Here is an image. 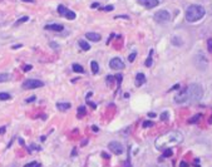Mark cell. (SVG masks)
Here are the masks:
<instances>
[{
    "label": "cell",
    "mask_w": 212,
    "mask_h": 167,
    "mask_svg": "<svg viewBox=\"0 0 212 167\" xmlns=\"http://www.w3.org/2000/svg\"><path fill=\"white\" fill-rule=\"evenodd\" d=\"M203 96V89L200 84H191L186 87L181 93H178L175 97V102L178 104H186V103H195L198 102Z\"/></svg>",
    "instance_id": "6da1fadb"
},
{
    "label": "cell",
    "mask_w": 212,
    "mask_h": 167,
    "mask_svg": "<svg viewBox=\"0 0 212 167\" xmlns=\"http://www.w3.org/2000/svg\"><path fill=\"white\" fill-rule=\"evenodd\" d=\"M183 141V136L178 131H171L156 140V147L157 150H167L173 146H177Z\"/></svg>",
    "instance_id": "7a4b0ae2"
},
{
    "label": "cell",
    "mask_w": 212,
    "mask_h": 167,
    "mask_svg": "<svg viewBox=\"0 0 212 167\" xmlns=\"http://www.w3.org/2000/svg\"><path fill=\"white\" fill-rule=\"evenodd\" d=\"M206 14V10L203 6L201 5H189L186 10V20L189 22V23H195V22H198L200 19L205 16Z\"/></svg>",
    "instance_id": "3957f363"
},
{
    "label": "cell",
    "mask_w": 212,
    "mask_h": 167,
    "mask_svg": "<svg viewBox=\"0 0 212 167\" xmlns=\"http://www.w3.org/2000/svg\"><path fill=\"white\" fill-rule=\"evenodd\" d=\"M43 86H44V83L39 79H27L22 87L24 89H35V88H40Z\"/></svg>",
    "instance_id": "277c9868"
},
{
    "label": "cell",
    "mask_w": 212,
    "mask_h": 167,
    "mask_svg": "<svg viewBox=\"0 0 212 167\" xmlns=\"http://www.w3.org/2000/svg\"><path fill=\"white\" fill-rule=\"evenodd\" d=\"M171 19V15L167 10H158L156 14H155V20L157 23H166Z\"/></svg>",
    "instance_id": "5b68a950"
},
{
    "label": "cell",
    "mask_w": 212,
    "mask_h": 167,
    "mask_svg": "<svg viewBox=\"0 0 212 167\" xmlns=\"http://www.w3.org/2000/svg\"><path fill=\"white\" fill-rule=\"evenodd\" d=\"M58 13H59L60 15H63V16H65L67 19H69V20L75 19V13L72 11V10H69V9H68L67 6H64V5H59V6H58Z\"/></svg>",
    "instance_id": "8992f818"
},
{
    "label": "cell",
    "mask_w": 212,
    "mask_h": 167,
    "mask_svg": "<svg viewBox=\"0 0 212 167\" xmlns=\"http://www.w3.org/2000/svg\"><path fill=\"white\" fill-rule=\"evenodd\" d=\"M108 147H109V150L114 155H122L123 153V146L118 141H112V142H109Z\"/></svg>",
    "instance_id": "52a82bcc"
},
{
    "label": "cell",
    "mask_w": 212,
    "mask_h": 167,
    "mask_svg": "<svg viewBox=\"0 0 212 167\" xmlns=\"http://www.w3.org/2000/svg\"><path fill=\"white\" fill-rule=\"evenodd\" d=\"M109 67H110L112 69H117V70H119V69H123V68H124V63H123V61L119 59V58H113V59H110V62H109Z\"/></svg>",
    "instance_id": "ba28073f"
},
{
    "label": "cell",
    "mask_w": 212,
    "mask_h": 167,
    "mask_svg": "<svg viewBox=\"0 0 212 167\" xmlns=\"http://www.w3.org/2000/svg\"><path fill=\"white\" fill-rule=\"evenodd\" d=\"M138 3L143 6H146L147 9H152V8H155L158 5V0H138Z\"/></svg>",
    "instance_id": "9c48e42d"
},
{
    "label": "cell",
    "mask_w": 212,
    "mask_h": 167,
    "mask_svg": "<svg viewBox=\"0 0 212 167\" xmlns=\"http://www.w3.org/2000/svg\"><path fill=\"white\" fill-rule=\"evenodd\" d=\"M144 82H146V76L143 73H138L136 76V82H134V84H136L137 87H141Z\"/></svg>",
    "instance_id": "30bf717a"
},
{
    "label": "cell",
    "mask_w": 212,
    "mask_h": 167,
    "mask_svg": "<svg viewBox=\"0 0 212 167\" xmlns=\"http://www.w3.org/2000/svg\"><path fill=\"white\" fill-rule=\"evenodd\" d=\"M45 29L54 30V31H62L64 29V27L62 24H48V25H45Z\"/></svg>",
    "instance_id": "8fae6325"
},
{
    "label": "cell",
    "mask_w": 212,
    "mask_h": 167,
    "mask_svg": "<svg viewBox=\"0 0 212 167\" xmlns=\"http://www.w3.org/2000/svg\"><path fill=\"white\" fill-rule=\"evenodd\" d=\"M85 36H87V39H89L92 42H99L101 40V35L98 33H87Z\"/></svg>",
    "instance_id": "7c38bea8"
},
{
    "label": "cell",
    "mask_w": 212,
    "mask_h": 167,
    "mask_svg": "<svg viewBox=\"0 0 212 167\" xmlns=\"http://www.w3.org/2000/svg\"><path fill=\"white\" fill-rule=\"evenodd\" d=\"M56 107H58V109L59 111H68L70 107H72V104L70 103H56Z\"/></svg>",
    "instance_id": "4fadbf2b"
},
{
    "label": "cell",
    "mask_w": 212,
    "mask_h": 167,
    "mask_svg": "<svg viewBox=\"0 0 212 167\" xmlns=\"http://www.w3.org/2000/svg\"><path fill=\"white\" fill-rule=\"evenodd\" d=\"M72 69H73V72H75V73H84V68H83L81 64H78V63H74V64L72 65Z\"/></svg>",
    "instance_id": "5bb4252c"
},
{
    "label": "cell",
    "mask_w": 212,
    "mask_h": 167,
    "mask_svg": "<svg viewBox=\"0 0 212 167\" xmlns=\"http://www.w3.org/2000/svg\"><path fill=\"white\" fill-rule=\"evenodd\" d=\"M90 68H92V73H93V74H97V73L99 72V67H98V63L95 62V61L90 62Z\"/></svg>",
    "instance_id": "9a60e30c"
},
{
    "label": "cell",
    "mask_w": 212,
    "mask_h": 167,
    "mask_svg": "<svg viewBox=\"0 0 212 167\" xmlns=\"http://www.w3.org/2000/svg\"><path fill=\"white\" fill-rule=\"evenodd\" d=\"M8 81H10V74H8V73L0 74V83H4V82H8Z\"/></svg>",
    "instance_id": "2e32d148"
},
{
    "label": "cell",
    "mask_w": 212,
    "mask_h": 167,
    "mask_svg": "<svg viewBox=\"0 0 212 167\" xmlns=\"http://www.w3.org/2000/svg\"><path fill=\"white\" fill-rule=\"evenodd\" d=\"M79 47H81L83 50H89V49H90L89 44H88L85 40H79Z\"/></svg>",
    "instance_id": "e0dca14e"
},
{
    "label": "cell",
    "mask_w": 212,
    "mask_h": 167,
    "mask_svg": "<svg viewBox=\"0 0 212 167\" xmlns=\"http://www.w3.org/2000/svg\"><path fill=\"white\" fill-rule=\"evenodd\" d=\"M10 98H11V96L9 93H0V101H8Z\"/></svg>",
    "instance_id": "ac0fdd59"
},
{
    "label": "cell",
    "mask_w": 212,
    "mask_h": 167,
    "mask_svg": "<svg viewBox=\"0 0 212 167\" xmlns=\"http://www.w3.org/2000/svg\"><path fill=\"white\" fill-rule=\"evenodd\" d=\"M172 150H171V148H167V150H164L163 151V155H162V157L163 158H166V157H169V156H172Z\"/></svg>",
    "instance_id": "d6986e66"
},
{
    "label": "cell",
    "mask_w": 212,
    "mask_h": 167,
    "mask_svg": "<svg viewBox=\"0 0 212 167\" xmlns=\"http://www.w3.org/2000/svg\"><path fill=\"white\" fill-rule=\"evenodd\" d=\"M172 43L175 44V45H177V47H180V45L182 44V42H181V39L178 38V36H173V39H172Z\"/></svg>",
    "instance_id": "ffe728a7"
},
{
    "label": "cell",
    "mask_w": 212,
    "mask_h": 167,
    "mask_svg": "<svg viewBox=\"0 0 212 167\" xmlns=\"http://www.w3.org/2000/svg\"><path fill=\"white\" fill-rule=\"evenodd\" d=\"M82 115H83V116L85 115V107H84V106H81V107L78 108V117L81 118Z\"/></svg>",
    "instance_id": "44dd1931"
},
{
    "label": "cell",
    "mask_w": 212,
    "mask_h": 167,
    "mask_svg": "<svg viewBox=\"0 0 212 167\" xmlns=\"http://www.w3.org/2000/svg\"><path fill=\"white\" fill-rule=\"evenodd\" d=\"M152 54H153V50L149 52V57H148V59L146 61V65H147V67H151V64H152Z\"/></svg>",
    "instance_id": "7402d4cb"
},
{
    "label": "cell",
    "mask_w": 212,
    "mask_h": 167,
    "mask_svg": "<svg viewBox=\"0 0 212 167\" xmlns=\"http://www.w3.org/2000/svg\"><path fill=\"white\" fill-rule=\"evenodd\" d=\"M24 167H40V163H38V162H30V163L25 165Z\"/></svg>",
    "instance_id": "603a6c76"
},
{
    "label": "cell",
    "mask_w": 212,
    "mask_h": 167,
    "mask_svg": "<svg viewBox=\"0 0 212 167\" xmlns=\"http://www.w3.org/2000/svg\"><path fill=\"white\" fill-rule=\"evenodd\" d=\"M153 124H155V123H153V122H151V121H146V122H143V127H146V128H148V127H153Z\"/></svg>",
    "instance_id": "cb8c5ba5"
},
{
    "label": "cell",
    "mask_w": 212,
    "mask_h": 167,
    "mask_svg": "<svg viewBox=\"0 0 212 167\" xmlns=\"http://www.w3.org/2000/svg\"><path fill=\"white\" fill-rule=\"evenodd\" d=\"M28 19H29L28 16H24V18H22V19H19V20L16 22L15 25H19V24H22V23H24V22H28Z\"/></svg>",
    "instance_id": "d4e9b609"
},
{
    "label": "cell",
    "mask_w": 212,
    "mask_h": 167,
    "mask_svg": "<svg viewBox=\"0 0 212 167\" xmlns=\"http://www.w3.org/2000/svg\"><path fill=\"white\" fill-rule=\"evenodd\" d=\"M161 119H162V121H167V119H168V112H163V113L161 115Z\"/></svg>",
    "instance_id": "484cf974"
},
{
    "label": "cell",
    "mask_w": 212,
    "mask_h": 167,
    "mask_svg": "<svg viewBox=\"0 0 212 167\" xmlns=\"http://www.w3.org/2000/svg\"><path fill=\"white\" fill-rule=\"evenodd\" d=\"M136 55H137V53H132L129 57H128V61H129V62H133L134 59H136Z\"/></svg>",
    "instance_id": "4316f807"
},
{
    "label": "cell",
    "mask_w": 212,
    "mask_h": 167,
    "mask_svg": "<svg viewBox=\"0 0 212 167\" xmlns=\"http://www.w3.org/2000/svg\"><path fill=\"white\" fill-rule=\"evenodd\" d=\"M200 115H197V116H195V118H192V119H189V123H196L198 119H200Z\"/></svg>",
    "instance_id": "83f0119b"
},
{
    "label": "cell",
    "mask_w": 212,
    "mask_h": 167,
    "mask_svg": "<svg viewBox=\"0 0 212 167\" xmlns=\"http://www.w3.org/2000/svg\"><path fill=\"white\" fill-rule=\"evenodd\" d=\"M103 10H106V11H109V10H113V6H112V5H108V6H106V8H103Z\"/></svg>",
    "instance_id": "f1b7e54d"
},
{
    "label": "cell",
    "mask_w": 212,
    "mask_h": 167,
    "mask_svg": "<svg viewBox=\"0 0 212 167\" xmlns=\"http://www.w3.org/2000/svg\"><path fill=\"white\" fill-rule=\"evenodd\" d=\"M5 131H6V127H2V128H0V135L5 133Z\"/></svg>",
    "instance_id": "f546056e"
},
{
    "label": "cell",
    "mask_w": 212,
    "mask_h": 167,
    "mask_svg": "<svg viewBox=\"0 0 212 167\" xmlns=\"http://www.w3.org/2000/svg\"><path fill=\"white\" fill-rule=\"evenodd\" d=\"M208 45H210V47H208V50L212 52V40H211V39L208 40Z\"/></svg>",
    "instance_id": "4dcf8cb0"
},
{
    "label": "cell",
    "mask_w": 212,
    "mask_h": 167,
    "mask_svg": "<svg viewBox=\"0 0 212 167\" xmlns=\"http://www.w3.org/2000/svg\"><path fill=\"white\" fill-rule=\"evenodd\" d=\"M23 69H24L25 72H27V70H30V69H31V65H29V64H28V65H25Z\"/></svg>",
    "instance_id": "1f68e13d"
},
{
    "label": "cell",
    "mask_w": 212,
    "mask_h": 167,
    "mask_svg": "<svg viewBox=\"0 0 212 167\" xmlns=\"http://www.w3.org/2000/svg\"><path fill=\"white\" fill-rule=\"evenodd\" d=\"M34 101H35V96H33L31 98H29V99H27V102H28V103H29V102H34Z\"/></svg>",
    "instance_id": "d6a6232c"
},
{
    "label": "cell",
    "mask_w": 212,
    "mask_h": 167,
    "mask_svg": "<svg viewBox=\"0 0 212 167\" xmlns=\"http://www.w3.org/2000/svg\"><path fill=\"white\" fill-rule=\"evenodd\" d=\"M102 156H103L104 158H109V156H108V153H106V152H103V153H102Z\"/></svg>",
    "instance_id": "836d02e7"
},
{
    "label": "cell",
    "mask_w": 212,
    "mask_h": 167,
    "mask_svg": "<svg viewBox=\"0 0 212 167\" xmlns=\"http://www.w3.org/2000/svg\"><path fill=\"white\" fill-rule=\"evenodd\" d=\"M98 5H99V4H98V3H94V4H92V8H97V6H98Z\"/></svg>",
    "instance_id": "e575fe53"
},
{
    "label": "cell",
    "mask_w": 212,
    "mask_h": 167,
    "mask_svg": "<svg viewBox=\"0 0 212 167\" xmlns=\"http://www.w3.org/2000/svg\"><path fill=\"white\" fill-rule=\"evenodd\" d=\"M181 167H187V163H186V162H182V163H181Z\"/></svg>",
    "instance_id": "d590c367"
},
{
    "label": "cell",
    "mask_w": 212,
    "mask_h": 167,
    "mask_svg": "<svg viewBox=\"0 0 212 167\" xmlns=\"http://www.w3.org/2000/svg\"><path fill=\"white\" fill-rule=\"evenodd\" d=\"M148 116H149V117H156V115H155V113H148Z\"/></svg>",
    "instance_id": "8d00e7d4"
},
{
    "label": "cell",
    "mask_w": 212,
    "mask_h": 167,
    "mask_svg": "<svg viewBox=\"0 0 212 167\" xmlns=\"http://www.w3.org/2000/svg\"><path fill=\"white\" fill-rule=\"evenodd\" d=\"M23 2H33V0H23Z\"/></svg>",
    "instance_id": "74e56055"
},
{
    "label": "cell",
    "mask_w": 212,
    "mask_h": 167,
    "mask_svg": "<svg viewBox=\"0 0 212 167\" xmlns=\"http://www.w3.org/2000/svg\"><path fill=\"white\" fill-rule=\"evenodd\" d=\"M152 167H157V166H152Z\"/></svg>",
    "instance_id": "f35d334b"
}]
</instances>
